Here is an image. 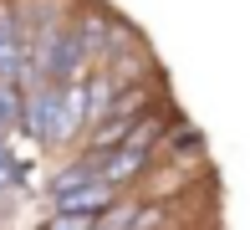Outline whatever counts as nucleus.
<instances>
[{
	"mask_svg": "<svg viewBox=\"0 0 250 230\" xmlns=\"http://www.w3.org/2000/svg\"><path fill=\"white\" fill-rule=\"evenodd\" d=\"M26 62H31V46H26V36H21L16 16L0 10V77H5V82L26 77Z\"/></svg>",
	"mask_w": 250,
	"mask_h": 230,
	"instance_id": "4",
	"label": "nucleus"
},
{
	"mask_svg": "<svg viewBox=\"0 0 250 230\" xmlns=\"http://www.w3.org/2000/svg\"><path fill=\"white\" fill-rule=\"evenodd\" d=\"M153 169V154H143V148H112V154H102V179L107 184H118V189H128L133 179H143Z\"/></svg>",
	"mask_w": 250,
	"mask_h": 230,
	"instance_id": "5",
	"label": "nucleus"
},
{
	"mask_svg": "<svg viewBox=\"0 0 250 230\" xmlns=\"http://www.w3.org/2000/svg\"><path fill=\"white\" fill-rule=\"evenodd\" d=\"M0 194H5V189H0Z\"/></svg>",
	"mask_w": 250,
	"mask_h": 230,
	"instance_id": "8",
	"label": "nucleus"
},
{
	"mask_svg": "<svg viewBox=\"0 0 250 230\" xmlns=\"http://www.w3.org/2000/svg\"><path fill=\"white\" fill-rule=\"evenodd\" d=\"M92 179H102V154H82V159H72V164H62L51 174V205H66L77 189H87Z\"/></svg>",
	"mask_w": 250,
	"mask_h": 230,
	"instance_id": "3",
	"label": "nucleus"
},
{
	"mask_svg": "<svg viewBox=\"0 0 250 230\" xmlns=\"http://www.w3.org/2000/svg\"><path fill=\"white\" fill-rule=\"evenodd\" d=\"M82 128H92V102H87V82L77 77V82H66V87H62V113H56V143L77 138Z\"/></svg>",
	"mask_w": 250,
	"mask_h": 230,
	"instance_id": "2",
	"label": "nucleus"
},
{
	"mask_svg": "<svg viewBox=\"0 0 250 230\" xmlns=\"http://www.w3.org/2000/svg\"><path fill=\"white\" fill-rule=\"evenodd\" d=\"M56 113H62V87L56 82H31L26 87V118L21 128L41 143H56Z\"/></svg>",
	"mask_w": 250,
	"mask_h": 230,
	"instance_id": "1",
	"label": "nucleus"
},
{
	"mask_svg": "<svg viewBox=\"0 0 250 230\" xmlns=\"http://www.w3.org/2000/svg\"><path fill=\"white\" fill-rule=\"evenodd\" d=\"M21 118H26V92H21L16 82H5V77H0V133L21 128Z\"/></svg>",
	"mask_w": 250,
	"mask_h": 230,
	"instance_id": "6",
	"label": "nucleus"
},
{
	"mask_svg": "<svg viewBox=\"0 0 250 230\" xmlns=\"http://www.w3.org/2000/svg\"><path fill=\"white\" fill-rule=\"evenodd\" d=\"M41 230H97V215H77V210H51V220Z\"/></svg>",
	"mask_w": 250,
	"mask_h": 230,
	"instance_id": "7",
	"label": "nucleus"
}]
</instances>
